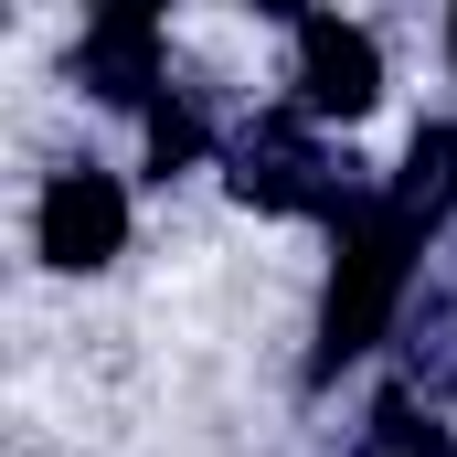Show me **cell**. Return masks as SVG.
Segmentation results:
<instances>
[{"label": "cell", "instance_id": "1", "mask_svg": "<svg viewBox=\"0 0 457 457\" xmlns=\"http://www.w3.org/2000/svg\"><path fill=\"white\" fill-rule=\"evenodd\" d=\"M330 234H341V255H330V298H320V383L351 372L361 351H383V330L404 320L415 266H426V224L394 192H361Z\"/></svg>", "mask_w": 457, "mask_h": 457}, {"label": "cell", "instance_id": "2", "mask_svg": "<svg viewBox=\"0 0 457 457\" xmlns=\"http://www.w3.org/2000/svg\"><path fill=\"white\" fill-rule=\"evenodd\" d=\"M224 181H234V203H255V213H320V224H341L361 203V181L330 170V149H320L309 117H255L224 149Z\"/></svg>", "mask_w": 457, "mask_h": 457}, {"label": "cell", "instance_id": "3", "mask_svg": "<svg viewBox=\"0 0 457 457\" xmlns=\"http://www.w3.org/2000/svg\"><path fill=\"white\" fill-rule=\"evenodd\" d=\"M32 245H43V266H64V277L117 266V255H128V192H117V170H54L43 203H32Z\"/></svg>", "mask_w": 457, "mask_h": 457}, {"label": "cell", "instance_id": "4", "mask_svg": "<svg viewBox=\"0 0 457 457\" xmlns=\"http://www.w3.org/2000/svg\"><path fill=\"white\" fill-rule=\"evenodd\" d=\"M383 96V43L361 32V21H341V11H309L298 21V117L320 128V117H361Z\"/></svg>", "mask_w": 457, "mask_h": 457}, {"label": "cell", "instance_id": "5", "mask_svg": "<svg viewBox=\"0 0 457 457\" xmlns=\"http://www.w3.org/2000/svg\"><path fill=\"white\" fill-rule=\"evenodd\" d=\"M75 75L107 107H160V11H96L75 43Z\"/></svg>", "mask_w": 457, "mask_h": 457}, {"label": "cell", "instance_id": "6", "mask_svg": "<svg viewBox=\"0 0 457 457\" xmlns=\"http://www.w3.org/2000/svg\"><path fill=\"white\" fill-rule=\"evenodd\" d=\"M361 457H457V436L436 415H415V394H383L372 426H361Z\"/></svg>", "mask_w": 457, "mask_h": 457}, {"label": "cell", "instance_id": "7", "mask_svg": "<svg viewBox=\"0 0 457 457\" xmlns=\"http://www.w3.org/2000/svg\"><path fill=\"white\" fill-rule=\"evenodd\" d=\"M203 149H213L203 107H181V96H160V107H149V170H160V181H170V170H192Z\"/></svg>", "mask_w": 457, "mask_h": 457}, {"label": "cell", "instance_id": "8", "mask_svg": "<svg viewBox=\"0 0 457 457\" xmlns=\"http://www.w3.org/2000/svg\"><path fill=\"white\" fill-rule=\"evenodd\" d=\"M447 54H457V21H447Z\"/></svg>", "mask_w": 457, "mask_h": 457}]
</instances>
